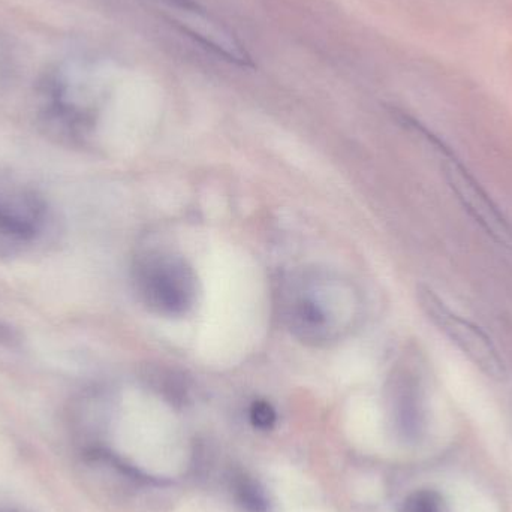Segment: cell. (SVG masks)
<instances>
[{
    "mask_svg": "<svg viewBox=\"0 0 512 512\" xmlns=\"http://www.w3.org/2000/svg\"><path fill=\"white\" fill-rule=\"evenodd\" d=\"M280 318L292 336L313 348H328L352 327L357 292L322 271L292 274L280 288Z\"/></svg>",
    "mask_w": 512,
    "mask_h": 512,
    "instance_id": "cell-1",
    "label": "cell"
},
{
    "mask_svg": "<svg viewBox=\"0 0 512 512\" xmlns=\"http://www.w3.org/2000/svg\"><path fill=\"white\" fill-rule=\"evenodd\" d=\"M132 282L141 303L158 316L183 318L198 300V277L185 256L146 251L135 259Z\"/></svg>",
    "mask_w": 512,
    "mask_h": 512,
    "instance_id": "cell-2",
    "label": "cell"
},
{
    "mask_svg": "<svg viewBox=\"0 0 512 512\" xmlns=\"http://www.w3.org/2000/svg\"><path fill=\"white\" fill-rule=\"evenodd\" d=\"M417 301L426 318L471 361L492 378L505 375V363L489 334L451 309L430 286L418 285Z\"/></svg>",
    "mask_w": 512,
    "mask_h": 512,
    "instance_id": "cell-3",
    "label": "cell"
},
{
    "mask_svg": "<svg viewBox=\"0 0 512 512\" xmlns=\"http://www.w3.org/2000/svg\"><path fill=\"white\" fill-rule=\"evenodd\" d=\"M427 141L439 153L442 161V171L448 188L459 201L462 209L468 213L469 218L499 246L512 249V225L504 215L492 195L475 179L474 174L462 164L456 153L445 146L444 141L435 135L426 134Z\"/></svg>",
    "mask_w": 512,
    "mask_h": 512,
    "instance_id": "cell-4",
    "label": "cell"
},
{
    "mask_svg": "<svg viewBox=\"0 0 512 512\" xmlns=\"http://www.w3.org/2000/svg\"><path fill=\"white\" fill-rule=\"evenodd\" d=\"M394 408L397 421L403 432H415L418 427V403L414 384L403 375H397L393 382Z\"/></svg>",
    "mask_w": 512,
    "mask_h": 512,
    "instance_id": "cell-5",
    "label": "cell"
},
{
    "mask_svg": "<svg viewBox=\"0 0 512 512\" xmlns=\"http://www.w3.org/2000/svg\"><path fill=\"white\" fill-rule=\"evenodd\" d=\"M144 378L149 382L153 390L158 391L161 396L170 402H183L188 394V385H186L185 376L177 373L174 369L168 367H149Z\"/></svg>",
    "mask_w": 512,
    "mask_h": 512,
    "instance_id": "cell-6",
    "label": "cell"
},
{
    "mask_svg": "<svg viewBox=\"0 0 512 512\" xmlns=\"http://www.w3.org/2000/svg\"><path fill=\"white\" fill-rule=\"evenodd\" d=\"M233 495L236 504L245 512H270V501L264 489L248 475L234 477Z\"/></svg>",
    "mask_w": 512,
    "mask_h": 512,
    "instance_id": "cell-7",
    "label": "cell"
},
{
    "mask_svg": "<svg viewBox=\"0 0 512 512\" xmlns=\"http://www.w3.org/2000/svg\"><path fill=\"white\" fill-rule=\"evenodd\" d=\"M399 512H448L444 496L433 489H420L403 501Z\"/></svg>",
    "mask_w": 512,
    "mask_h": 512,
    "instance_id": "cell-8",
    "label": "cell"
},
{
    "mask_svg": "<svg viewBox=\"0 0 512 512\" xmlns=\"http://www.w3.org/2000/svg\"><path fill=\"white\" fill-rule=\"evenodd\" d=\"M0 233L14 239L29 240L35 236V227L26 218L0 207Z\"/></svg>",
    "mask_w": 512,
    "mask_h": 512,
    "instance_id": "cell-9",
    "label": "cell"
},
{
    "mask_svg": "<svg viewBox=\"0 0 512 512\" xmlns=\"http://www.w3.org/2000/svg\"><path fill=\"white\" fill-rule=\"evenodd\" d=\"M249 417H251L252 426L259 430L273 429L277 420L276 411L265 400H256V402L252 403Z\"/></svg>",
    "mask_w": 512,
    "mask_h": 512,
    "instance_id": "cell-10",
    "label": "cell"
},
{
    "mask_svg": "<svg viewBox=\"0 0 512 512\" xmlns=\"http://www.w3.org/2000/svg\"><path fill=\"white\" fill-rule=\"evenodd\" d=\"M0 342H6L8 345H14L15 342H18L17 333L9 327H3V325H0Z\"/></svg>",
    "mask_w": 512,
    "mask_h": 512,
    "instance_id": "cell-11",
    "label": "cell"
},
{
    "mask_svg": "<svg viewBox=\"0 0 512 512\" xmlns=\"http://www.w3.org/2000/svg\"><path fill=\"white\" fill-rule=\"evenodd\" d=\"M6 512H14V511H6Z\"/></svg>",
    "mask_w": 512,
    "mask_h": 512,
    "instance_id": "cell-12",
    "label": "cell"
}]
</instances>
